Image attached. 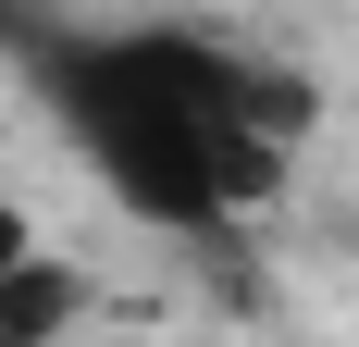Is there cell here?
Masks as SVG:
<instances>
[{
  "label": "cell",
  "instance_id": "4",
  "mask_svg": "<svg viewBox=\"0 0 359 347\" xmlns=\"http://www.w3.org/2000/svg\"><path fill=\"white\" fill-rule=\"evenodd\" d=\"M0 347H37V335H13V322H0Z\"/></svg>",
  "mask_w": 359,
  "mask_h": 347
},
{
  "label": "cell",
  "instance_id": "3",
  "mask_svg": "<svg viewBox=\"0 0 359 347\" xmlns=\"http://www.w3.org/2000/svg\"><path fill=\"white\" fill-rule=\"evenodd\" d=\"M25 261H37V223H25V211H13V199H0V285L25 273Z\"/></svg>",
  "mask_w": 359,
  "mask_h": 347
},
{
  "label": "cell",
  "instance_id": "1",
  "mask_svg": "<svg viewBox=\"0 0 359 347\" xmlns=\"http://www.w3.org/2000/svg\"><path fill=\"white\" fill-rule=\"evenodd\" d=\"M37 87L62 100L100 186L149 223H223L273 199L297 124V87H273L260 63H223L198 37H37Z\"/></svg>",
  "mask_w": 359,
  "mask_h": 347
},
{
  "label": "cell",
  "instance_id": "2",
  "mask_svg": "<svg viewBox=\"0 0 359 347\" xmlns=\"http://www.w3.org/2000/svg\"><path fill=\"white\" fill-rule=\"evenodd\" d=\"M0 322H13V335H37V347H50V335H62V322H74V273H62V261H50V248H37L25 273L0 285Z\"/></svg>",
  "mask_w": 359,
  "mask_h": 347
}]
</instances>
